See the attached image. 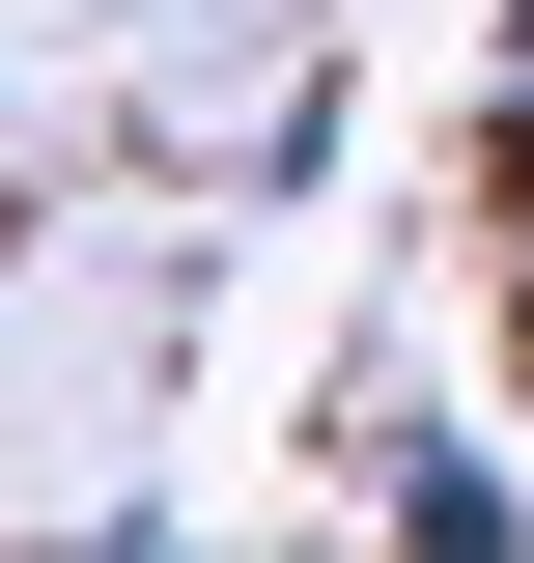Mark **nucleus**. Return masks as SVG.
<instances>
[{"mask_svg": "<svg viewBox=\"0 0 534 563\" xmlns=\"http://www.w3.org/2000/svg\"><path fill=\"white\" fill-rule=\"evenodd\" d=\"M366 536H422V563H534V451H478V422H366Z\"/></svg>", "mask_w": 534, "mask_h": 563, "instance_id": "f257e3e1", "label": "nucleus"}, {"mask_svg": "<svg viewBox=\"0 0 534 563\" xmlns=\"http://www.w3.org/2000/svg\"><path fill=\"white\" fill-rule=\"evenodd\" d=\"M507 198H534V57H507Z\"/></svg>", "mask_w": 534, "mask_h": 563, "instance_id": "f03ea898", "label": "nucleus"}]
</instances>
